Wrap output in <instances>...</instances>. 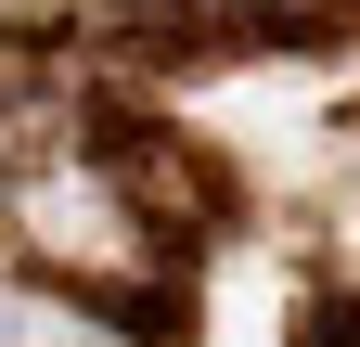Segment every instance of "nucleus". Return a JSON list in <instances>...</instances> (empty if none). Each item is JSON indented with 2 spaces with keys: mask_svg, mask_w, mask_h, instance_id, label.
Segmentation results:
<instances>
[{
  "mask_svg": "<svg viewBox=\"0 0 360 347\" xmlns=\"http://www.w3.org/2000/svg\"><path fill=\"white\" fill-rule=\"evenodd\" d=\"M309 347H360V283H347V296H322V322H309Z\"/></svg>",
  "mask_w": 360,
  "mask_h": 347,
  "instance_id": "obj_1",
  "label": "nucleus"
}]
</instances>
